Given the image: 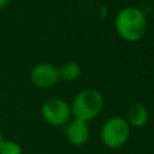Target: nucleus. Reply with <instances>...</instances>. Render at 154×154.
Instances as JSON below:
<instances>
[{
  "mask_svg": "<svg viewBox=\"0 0 154 154\" xmlns=\"http://www.w3.org/2000/svg\"><path fill=\"white\" fill-rule=\"evenodd\" d=\"M65 135L67 141L75 146V147H82L84 146L90 136V128L87 122L73 119L67 123Z\"/></svg>",
  "mask_w": 154,
  "mask_h": 154,
  "instance_id": "nucleus-6",
  "label": "nucleus"
},
{
  "mask_svg": "<svg viewBox=\"0 0 154 154\" xmlns=\"http://www.w3.org/2000/svg\"><path fill=\"white\" fill-rule=\"evenodd\" d=\"M2 140H4V137H2V134H1V131H0V144H1Z\"/></svg>",
  "mask_w": 154,
  "mask_h": 154,
  "instance_id": "nucleus-11",
  "label": "nucleus"
},
{
  "mask_svg": "<svg viewBox=\"0 0 154 154\" xmlns=\"http://www.w3.org/2000/svg\"><path fill=\"white\" fill-rule=\"evenodd\" d=\"M30 81L37 88H51L59 81L58 67L51 63H40L30 71Z\"/></svg>",
  "mask_w": 154,
  "mask_h": 154,
  "instance_id": "nucleus-5",
  "label": "nucleus"
},
{
  "mask_svg": "<svg viewBox=\"0 0 154 154\" xmlns=\"http://www.w3.org/2000/svg\"><path fill=\"white\" fill-rule=\"evenodd\" d=\"M114 28L120 38L128 42H136L146 34L147 17L138 7L128 6L117 13Z\"/></svg>",
  "mask_w": 154,
  "mask_h": 154,
  "instance_id": "nucleus-1",
  "label": "nucleus"
},
{
  "mask_svg": "<svg viewBox=\"0 0 154 154\" xmlns=\"http://www.w3.org/2000/svg\"><path fill=\"white\" fill-rule=\"evenodd\" d=\"M59 79L66 81V82H73L77 78H79L82 69L79 66V64H77L76 61H67L64 63L59 69Z\"/></svg>",
  "mask_w": 154,
  "mask_h": 154,
  "instance_id": "nucleus-8",
  "label": "nucleus"
},
{
  "mask_svg": "<svg viewBox=\"0 0 154 154\" xmlns=\"http://www.w3.org/2000/svg\"><path fill=\"white\" fill-rule=\"evenodd\" d=\"M103 105L105 101L102 94L97 89L87 88L81 90L73 97L70 108L73 119L88 123L101 113Z\"/></svg>",
  "mask_w": 154,
  "mask_h": 154,
  "instance_id": "nucleus-2",
  "label": "nucleus"
},
{
  "mask_svg": "<svg viewBox=\"0 0 154 154\" xmlns=\"http://www.w3.org/2000/svg\"><path fill=\"white\" fill-rule=\"evenodd\" d=\"M10 1H11V0H0V10L4 8L5 6H7Z\"/></svg>",
  "mask_w": 154,
  "mask_h": 154,
  "instance_id": "nucleus-10",
  "label": "nucleus"
},
{
  "mask_svg": "<svg viewBox=\"0 0 154 154\" xmlns=\"http://www.w3.org/2000/svg\"><path fill=\"white\" fill-rule=\"evenodd\" d=\"M148 111L147 107L140 102L132 103L128 109V123L134 128H142L148 123Z\"/></svg>",
  "mask_w": 154,
  "mask_h": 154,
  "instance_id": "nucleus-7",
  "label": "nucleus"
},
{
  "mask_svg": "<svg viewBox=\"0 0 154 154\" xmlns=\"http://www.w3.org/2000/svg\"><path fill=\"white\" fill-rule=\"evenodd\" d=\"M130 125L123 117H112L101 128L100 137L102 143L111 149L123 147L130 137Z\"/></svg>",
  "mask_w": 154,
  "mask_h": 154,
  "instance_id": "nucleus-3",
  "label": "nucleus"
},
{
  "mask_svg": "<svg viewBox=\"0 0 154 154\" xmlns=\"http://www.w3.org/2000/svg\"><path fill=\"white\" fill-rule=\"evenodd\" d=\"M22 147L12 140H2L0 144V154H22Z\"/></svg>",
  "mask_w": 154,
  "mask_h": 154,
  "instance_id": "nucleus-9",
  "label": "nucleus"
},
{
  "mask_svg": "<svg viewBox=\"0 0 154 154\" xmlns=\"http://www.w3.org/2000/svg\"><path fill=\"white\" fill-rule=\"evenodd\" d=\"M41 114L43 119L53 126L65 125L72 117L70 105L61 97H52L46 100L42 105Z\"/></svg>",
  "mask_w": 154,
  "mask_h": 154,
  "instance_id": "nucleus-4",
  "label": "nucleus"
}]
</instances>
